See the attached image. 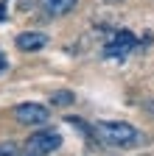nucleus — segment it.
Wrapping results in <instances>:
<instances>
[{"mask_svg": "<svg viewBox=\"0 0 154 156\" xmlns=\"http://www.w3.org/2000/svg\"><path fill=\"white\" fill-rule=\"evenodd\" d=\"M0 156H20V148H17V142H0Z\"/></svg>", "mask_w": 154, "mask_h": 156, "instance_id": "8", "label": "nucleus"}, {"mask_svg": "<svg viewBox=\"0 0 154 156\" xmlns=\"http://www.w3.org/2000/svg\"><path fill=\"white\" fill-rule=\"evenodd\" d=\"M95 136L104 142V145H109V148H129V145H134L140 140V134H137V128L134 126H129V123H121V120H104V123H95Z\"/></svg>", "mask_w": 154, "mask_h": 156, "instance_id": "1", "label": "nucleus"}, {"mask_svg": "<svg viewBox=\"0 0 154 156\" xmlns=\"http://www.w3.org/2000/svg\"><path fill=\"white\" fill-rule=\"evenodd\" d=\"M48 117H51V112L42 103H20L14 109V120L20 126H42V123H48Z\"/></svg>", "mask_w": 154, "mask_h": 156, "instance_id": "4", "label": "nucleus"}, {"mask_svg": "<svg viewBox=\"0 0 154 156\" xmlns=\"http://www.w3.org/2000/svg\"><path fill=\"white\" fill-rule=\"evenodd\" d=\"M62 145V136L59 131H51V128H42V131H36L31 134L25 145H23V156H51L56 148Z\"/></svg>", "mask_w": 154, "mask_h": 156, "instance_id": "2", "label": "nucleus"}, {"mask_svg": "<svg viewBox=\"0 0 154 156\" xmlns=\"http://www.w3.org/2000/svg\"><path fill=\"white\" fill-rule=\"evenodd\" d=\"M134 45H137V36H134L132 31H115L107 42H104V58H115V62H121V58H126Z\"/></svg>", "mask_w": 154, "mask_h": 156, "instance_id": "3", "label": "nucleus"}, {"mask_svg": "<svg viewBox=\"0 0 154 156\" xmlns=\"http://www.w3.org/2000/svg\"><path fill=\"white\" fill-rule=\"evenodd\" d=\"M79 0H39V6H42V11L48 14V17H62V14H67Z\"/></svg>", "mask_w": 154, "mask_h": 156, "instance_id": "6", "label": "nucleus"}, {"mask_svg": "<svg viewBox=\"0 0 154 156\" xmlns=\"http://www.w3.org/2000/svg\"><path fill=\"white\" fill-rule=\"evenodd\" d=\"M73 101H76V98H73V92H67V89L53 92V95H51V103H56V106H70Z\"/></svg>", "mask_w": 154, "mask_h": 156, "instance_id": "7", "label": "nucleus"}, {"mask_svg": "<svg viewBox=\"0 0 154 156\" xmlns=\"http://www.w3.org/2000/svg\"><path fill=\"white\" fill-rule=\"evenodd\" d=\"M3 67H6V58H3V56H0V73H3Z\"/></svg>", "mask_w": 154, "mask_h": 156, "instance_id": "9", "label": "nucleus"}, {"mask_svg": "<svg viewBox=\"0 0 154 156\" xmlns=\"http://www.w3.org/2000/svg\"><path fill=\"white\" fill-rule=\"evenodd\" d=\"M45 45H48V36L42 31H23L20 36H17V48H20L23 53H36Z\"/></svg>", "mask_w": 154, "mask_h": 156, "instance_id": "5", "label": "nucleus"}]
</instances>
